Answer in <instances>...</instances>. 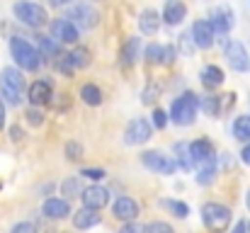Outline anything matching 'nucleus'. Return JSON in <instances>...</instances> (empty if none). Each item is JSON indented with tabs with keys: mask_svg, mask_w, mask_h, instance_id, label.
I'll return each instance as SVG.
<instances>
[{
	"mask_svg": "<svg viewBox=\"0 0 250 233\" xmlns=\"http://www.w3.org/2000/svg\"><path fill=\"white\" fill-rule=\"evenodd\" d=\"M24 90H27V83H24V76L17 66H5L0 71V97L5 105L17 107L22 102Z\"/></svg>",
	"mask_w": 250,
	"mask_h": 233,
	"instance_id": "nucleus-1",
	"label": "nucleus"
},
{
	"mask_svg": "<svg viewBox=\"0 0 250 233\" xmlns=\"http://www.w3.org/2000/svg\"><path fill=\"white\" fill-rule=\"evenodd\" d=\"M10 56L15 61V66L20 71H29V73H37L42 68V56L37 51V46H32L27 39L22 37H10Z\"/></svg>",
	"mask_w": 250,
	"mask_h": 233,
	"instance_id": "nucleus-2",
	"label": "nucleus"
},
{
	"mask_svg": "<svg viewBox=\"0 0 250 233\" xmlns=\"http://www.w3.org/2000/svg\"><path fill=\"white\" fill-rule=\"evenodd\" d=\"M12 15L20 24L29 27V29H44L49 24V12L44 5L34 2V0H17L12 5Z\"/></svg>",
	"mask_w": 250,
	"mask_h": 233,
	"instance_id": "nucleus-3",
	"label": "nucleus"
},
{
	"mask_svg": "<svg viewBox=\"0 0 250 233\" xmlns=\"http://www.w3.org/2000/svg\"><path fill=\"white\" fill-rule=\"evenodd\" d=\"M197 109H199V97L192 90H187V92H182L180 97L172 100L170 122L177 124V127H192L194 119H197Z\"/></svg>",
	"mask_w": 250,
	"mask_h": 233,
	"instance_id": "nucleus-4",
	"label": "nucleus"
},
{
	"mask_svg": "<svg viewBox=\"0 0 250 233\" xmlns=\"http://www.w3.org/2000/svg\"><path fill=\"white\" fill-rule=\"evenodd\" d=\"M202 221L209 231H226L231 224V209L226 204H219V202H207V204H202Z\"/></svg>",
	"mask_w": 250,
	"mask_h": 233,
	"instance_id": "nucleus-5",
	"label": "nucleus"
},
{
	"mask_svg": "<svg viewBox=\"0 0 250 233\" xmlns=\"http://www.w3.org/2000/svg\"><path fill=\"white\" fill-rule=\"evenodd\" d=\"M66 20H71L78 29H95L100 24V12L90 5V2H71L66 5Z\"/></svg>",
	"mask_w": 250,
	"mask_h": 233,
	"instance_id": "nucleus-6",
	"label": "nucleus"
},
{
	"mask_svg": "<svg viewBox=\"0 0 250 233\" xmlns=\"http://www.w3.org/2000/svg\"><path fill=\"white\" fill-rule=\"evenodd\" d=\"M46 27H49V37L56 39L61 46L63 44H78V39H81V29L66 17H54V20H49Z\"/></svg>",
	"mask_w": 250,
	"mask_h": 233,
	"instance_id": "nucleus-7",
	"label": "nucleus"
},
{
	"mask_svg": "<svg viewBox=\"0 0 250 233\" xmlns=\"http://www.w3.org/2000/svg\"><path fill=\"white\" fill-rule=\"evenodd\" d=\"M224 56H226V64L231 66V71H236V73H248L250 71L248 49H246L238 39L224 42Z\"/></svg>",
	"mask_w": 250,
	"mask_h": 233,
	"instance_id": "nucleus-8",
	"label": "nucleus"
},
{
	"mask_svg": "<svg viewBox=\"0 0 250 233\" xmlns=\"http://www.w3.org/2000/svg\"><path fill=\"white\" fill-rule=\"evenodd\" d=\"M151 136H153V124H151V119H144V117L131 119L124 129V144L126 146H141Z\"/></svg>",
	"mask_w": 250,
	"mask_h": 233,
	"instance_id": "nucleus-9",
	"label": "nucleus"
},
{
	"mask_svg": "<svg viewBox=\"0 0 250 233\" xmlns=\"http://www.w3.org/2000/svg\"><path fill=\"white\" fill-rule=\"evenodd\" d=\"M27 100H29V107L51 105V102H54V85H51V80H49V78L34 80V83L27 87Z\"/></svg>",
	"mask_w": 250,
	"mask_h": 233,
	"instance_id": "nucleus-10",
	"label": "nucleus"
},
{
	"mask_svg": "<svg viewBox=\"0 0 250 233\" xmlns=\"http://www.w3.org/2000/svg\"><path fill=\"white\" fill-rule=\"evenodd\" d=\"M141 163H144V168H148V170H153L158 175H172L177 170L175 158L163 155L161 151H144L141 153Z\"/></svg>",
	"mask_w": 250,
	"mask_h": 233,
	"instance_id": "nucleus-11",
	"label": "nucleus"
},
{
	"mask_svg": "<svg viewBox=\"0 0 250 233\" xmlns=\"http://www.w3.org/2000/svg\"><path fill=\"white\" fill-rule=\"evenodd\" d=\"M81 199H83L85 209L100 212V209H104V207L109 204V190H104V187H100V185H90L87 190L81 192Z\"/></svg>",
	"mask_w": 250,
	"mask_h": 233,
	"instance_id": "nucleus-12",
	"label": "nucleus"
},
{
	"mask_svg": "<svg viewBox=\"0 0 250 233\" xmlns=\"http://www.w3.org/2000/svg\"><path fill=\"white\" fill-rule=\"evenodd\" d=\"M189 37H192V42H194L197 49H211V46H214V39H216V34H214V29H211V24H209V20H197V22L192 24Z\"/></svg>",
	"mask_w": 250,
	"mask_h": 233,
	"instance_id": "nucleus-13",
	"label": "nucleus"
},
{
	"mask_svg": "<svg viewBox=\"0 0 250 233\" xmlns=\"http://www.w3.org/2000/svg\"><path fill=\"white\" fill-rule=\"evenodd\" d=\"M209 24H211L214 34H229L233 29V24H236V15H233V10L229 5L226 7H219V10H214Z\"/></svg>",
	"mask_w": 250,
	"mask_h": 233,
	"instance_id": "nucleus-14",
	"label": "nucleus"
},
{
	"mask_svg": "<svg viewBox=\"0 0 250 233\" xmlns=\"http://www.w3.org/2000/svg\"><path fill=\"white\" fill-rule=\"evenodd\" d=\"M112 214L119 219V221H136V216H139V204H136V199L134 197H117V202H114V207H112Z\"/></svg>",
	"mask_w": 250,
	"mask_h": 233,
	"instance_id": "nucleus-15",
	"label": "nucleus"
},
{
	"mask_svg": "<svg viewBox=\"0 0 250 233\" xmlns=\"http://www.w3.org/2000/svg\"><path fill=\"white\" fill-rule=\"evenodd\" d=\"M34 39H37V51H39L42 61H44V59H46V61H56V59L63 54V46H61L56 39H51L49 34H37Z\"/></svg>",
	"mask_w": 250,
	"mask_h": 233,
	"instance_id": "nucleus-16",
	"label": "nucleus"
},
{
	"mask_svg": "<svg viewBox=\"0 0 250 233\" xmlns=\"http://www.w3.org/2000/svg\"><path fill=\"white\" fill-rule=\"evenodd\" d=\"M185 17H187V5L182 0H167L166 7H163V15H161V20L167 27H177Z\"/></svg>",
	"mask_w": 250,
	"mask_h": 233,
	"instance_id": "nucleus-17",
	"label": "nucleus"
},
{
	"mask_svg": "<svg viewBox=\"0 0 250 233\" xmlns=\"http://www.w3.org/2000/svg\"><path fill=\"white\" fill-rule=\"evenodd\" d=\"M139 29H141V34H146V37H156L158 29H161V15H158L153 7L144 10V12L139 15Z\"/></svg>",
	"mask_w": 250,
	"mask_h": 233,
	"instance_id": "nucleus-18",
	"label": "nucleus"
},
{
	"mask_svg": "<svg viewBox=\"0 0 250 233\" xmlns=\"http://www.w3.org/2000/svg\"><path fill=\"white\" fill-rule=\"evenodd\" d=\"M42 214H44L46 219H66V216L71 214V204H68V199H56V197H51V199L44 202Z\"/></svg>",
	"mask_w": 250,
	"mask_h": 233,
	"instance_id": "nucleus-19",
	"label": "nucleus"
},
{
	"mask_svg": "<svg viewBox=\"0 0 250 233\" xmlns=\"http://www.w3.org/2000/svg\"><path fill=\"white\" fill-rule=\"evenodd\" d=\"M199 80H202V85H204L207 90H216V87L224 85V71H221L219 66H214V64H207V66L199 71Z\"/></svg>",
	"mask_w": 250,
	"mask_h": 233,
	"instance_id": "nucleus-20",
	"label": "nucleus"
},
{
	"mask_svg": "<svg viewBox=\"0 0 250 233\" xmlns=\"http://www.w3.org/2000/svg\"><path fill=\"white\" fill-rule=\"evenodd\" d=\"M100 224V214L95 212V209H81V212H76L73 214V226L78 229V231H85V229H92V226H97Z\"/></svg>",
	"mask_w": 250,
	"mask_h": 233,
	"instance_id": "nucleus-21",
	"label": "nucleus"
},
{
	"mask_svg": "<svg viewBox=\"0 0 250 233\" xmlns=\"http://www.w3.org/2000/svg\"><path fill=\"white\" fill-rule=\"evenodd\" d=\"M81 100H83L87 107H100L104 102V95H102V90L95 83H85L83 87H81Z\"/></svg>",
	"mask_w": 250,
	"mask_h": 233,
	"instance_id": "nucleus-22",
	"label": "nucleus"
},
{
	"mask_svg": "<svg viewBox=\"0 0 250 233\" xmlns=\"http://www.w3.org/2000/svg\"><path fill=\"white\" fill-rule=\"evenodd\" d=\"M199 107L209 114V117H219L224 112V105H221V95H211L207 92L204 97H199Z\"/></svg>",
	"mask_w": 250,
	"mask_h": 233,
	"instance_id": "nucleus-23",
	"label": "nucleus"
},
{
	"mask_svg": "<svg viewBox=\"0 0 250 233\" xmlns=\"http://www.w3.org/2000/svg\"><path fill=\"white\" fill-rule=\"evenodd\" d=\"M68 54V61L73 64V68L76 71H83L90 66V61H92V56H90V51L85 49V46H76V49H71V51H66Z\"/></svg>",
	"mask_w": 250,
	"mask_h": 233,
	"instance_id": "nucleus-24",
	"label": "nucleus"
},
{
	"mask_svg": "<svg viewBox=\"0 0 250 233\" xmlns=\"http://www.w3.org/2000/svg\"><path fill=\"white\" fill-rule=\"evenodd\" d=\"M233 139L241 141V144H248L250 141V114L236 117V122H233Z\"/></svg>",
	"mask_w": 250,
	"mask_h": 233,
	"instance_id": "nucleus-25",
	"label": "nucleus"
},
{
	"mask_svg": "<svg viewBox=\"0 0 250 233\" xmlns=\"http://www.w3.org/2000/svg\"><path fill=\"white\" fill-rule=\"evenodd\" d=\"M139 51H141V39L139 37H129L126 42H124V46H122V59H124V64H134L136 59H139Z\"/></svg>",
	"mask_w": 250,
	"mask_h": 233,
	"instance_id": "nucleus-26",
	"label": "nucleus"
},
{
	"mask_svg": "<svg viewBox=\"0 0 250 233\" xmlns=\"http://www.w3.org/2000/svg\"><path fill=\"white\" fill-rule=\"evenodd\" d=\"M161 204L166 207L172 216H177V219H187V216H189V207H187L185 202H177V199H163Z\"/></svg>",
	"mask_w": 250,
	"mask_h": 233,
	"instance_id": "nucleus-27",
	"label": "nucleus"
},
{
	"mask_svg": "<svg viewBox=\"0 0 250 233\" xmlns=\"http://www.w3.org/2000/svg\"><path fill=\"white\" fill-rule=\"evenodd\" d=\"M175 155H177V165L182 168V170H192V158H189V148H187V144H175Z\"/></svg>",
	"mask_w": 250,
	"mask_h": 233,
	"instance_id": "nucleus-28",
	"label": "nucleus"
},
{
	"mask_svg": "<svg viewBox=\"0 0 250 233\" xmlns=\"http://www.w3.org/2000/svg\"><path fill=\"white\" fill-rule=\"evenodd\" d=\"M61 192L66 194V197H81V192H83V187H81V180L78 177H68V180H63L61 182Z\"/></svg>",
	"mask_w": 250,
	"mask_h": 233,
	"instance_id": "nucleus-29",
	"label": "nucleus"
},
{
	"mask_svg": "<svg viewBox=\"0 0 250 233\" xmlns=\"http://www.w3.org/2000/svg\"><path fill=\"white\" fill-rule=\"evenodd\" d=\"M161 51H163L161 44H148V46L144 49V59H146V64H148V66H161Z\"/></svg>",
	"mask_w": 250,
	"mask_h": 233,
	"instance_id": "nucleus-30",
	"label": "nucleus"
},
{
	"mask_svg": "<svg viewBox=\"0 0 250 233\" xmlns=\"http://www.w3.org/2000/svg\"><path fill=\"white\" fill-rule=\"evenodd\" d=\"M158 97H161V85H156V83L146 85L144 92H141V102H144V105H153Z\"/></svg>",
	"mask_w": 250,
	"mask_h": 233,
	"instance_id": "nucleus-31",
	"label": "nucleus"
},
{
	"mask_svg": "<svg viewBox=\"0 0 250 233\" xmlns=\"http://www.w3.org/2000/svg\"><path fill=\"white\" fill-rule=\"evenodd\" d=\"M151 124H153V129L163 131V129L167 127V114H166V109L156 107V109H153V114H151Z\"/></svg>",
	"mask_w": 250,
	"mask_h": 233,
	"instance_id": "nucleus-32",
	"label": "nucleus"
},
{
	"mask_svg": "<svg viewBox=\"0 0 250 233\" xmlns=\"http://www.w3.org/2000/svg\"><path fill=\"white\" fill-rule=\"evenodd\" d=\"M83 146H81V144H78V141H68V144H66V158H68V160H73V163H76V160H81V158H83Z\"/></svg>",
	"mask_w": 250,
	"mask_h": 233,
	"instance_id": "nucleus-33",
	"label": "nucleus"
},
{
	"mask_svg": "<svg viewBox=\"0 0 250 233\" xmlns=\"http://www.w3.org/2000/svg\"><path fill=\"white\" fill-rule=\"evenodd\" d=\"M81 175H83L85 180H92V182H100L102 177H107V172L102 168H83Z\"/></svg>",
	"mask_w": 250,
	"mask_h": 233,
	"instance_id": "nucleus-34",
	"label": "nucleus"
},
{
	"mask_svg": "<svg viewBox=\"0 0 250 233\" xmlns=\"http://www.w3.org/2000/svg\"><path fill=\"white\" fill-rule=\"evenodd\" d=\"M24 117H27V124H32V127H42L44 124V114L39 112V107H29Z\"/></svg>",
	"mask_w": 250,
	"mask_h": 233,
	"instance_id": "nucleus-35",
	"label": "nucleus"
},
{
	"mask_svg": "<svg viewBox=\"0 0 250 233\" xmlns=\"http://www.w3.org/2000/svg\"><path fill=\"white\" fill-rule=\"evenodd\" d=\"M146 233H175V231H172V226L166 224V221H151V224L146 226Z\"/></svg>",
	"mask_w": 250,
	"mask_h": 233,
	"instance_id": "nucleus-36",
	"label": "nucleus"
},
{
	"mask_svg": "<svg viewBox=\"0 0 250 233\" xmlns=\"http://www.w3.org/2000/svg\"><path fill=\"white\" fill-rule=\"evenodd\" d=\"M175 64V46H163L161 51V66H172Z\"/></svg>",
	"mask_w": 250,
	"mask_h": 233,
	"instance_id": "nucleus-37",
	"label": "nucleus"
},
{
	"mask_svg": "<svg viewBox=\"0 0 250 233\" xmlns=\"http://www.w3.org/2000/svg\"><path fill=\"white\" fill-rule=\"evenodd\" d=\"M180 49H182V54H192L194 51V42H192V37L187 32L180 37Z\"/></svg>",
	"mask_w": 250,
	"mask_h": 233,
	"instance_id": "nucleus-38",
	"label": "nucleus"
},
{
	"mask_svg": "<svg viewBox=\"0 0 250 233\" xmlns=\"http://www.w3.org/2000/svg\"><path fill=\"white\" fill-rule=\"evenodd\" d=\"M119 233H146V226L144 224H136V221H126Z\"/></svg>",
	"mask_w": 250,
	"mask_h": 233,
	"instance_id": "nucleus-39",
	"label": "nucleus"
},
{
	"mask_svg": "<svg viewBox=\"0 0 250 233\" xmlns=\"http://www.w3.org/2000/svg\"><path fill=\"white\" fill-rule=\"evenodd\" d=\"M10 233H37V229H34V224H29V221H20V224L12 226Z\"/></svg>",
	"mask_w": 250,
	"mask_h": 233,
	"instance_id": "nucleus-40",
	"label": "nucleus"
},
{
	"mask_svg": "<svg viewBox=\"0 0 250 233\" xmlns=\"http://www.w3.org/2000/svg\"><path fill=\"white\" fill-rule=\"evenodd\" d=\"M241 160H243V163L250 168V144H246V146H243V151H241Z\"/></svg>",
	"mask_w": 250,
	"mask_h": 233,
	"instance_id": "nucleus-41",
	"label": "nucleus"
},
{
	"mask_svg": "<svg viewBox=\"0 0 250 233\" xmlns=\"http://www.w3.org/2000/svg\"><path fill=\"white\" fill-rule=\"evenodd\" d=\"M51 7H66V5H71V0H46Z\"/></svg>",
	"mask_w": 250,
	"mask_h": 233,
	"instance_id": "nucleus-42",
	"label": "nucleus"
},
{
	"mask_svg": "<svg viewBox=\"0 0 250 233\" xmlns=\"http://www.w3.org/2000/svg\"><path fill=\"white\" fill-rule=\"evenodd\" d=\"M10 139H15V141H20V139H22V131H20V127H12V129H10Z\"/></svg>",
	"mask_w": 250,
	"mask_h": 233,
	"instance_id": "nucleus-43",
	"label": "nucleus"
},
{
	"mask_svg": "<svg viewBox=\"0 0 250 233\" xmlns=\"http://www.w3.org/2000/svg\"><path fill=\"white\" fill-rule=\"evenodd\" d=\"M233 233H248V224H246V221H238L236 229H233Z\"/></svg>",
	"mask_w": 250,
	"mask_h": 233,
	"instance_id": "nucleus-44",
	"label": "nucleus"
},
{
	"mask_svg": "<svg viewBox=\"0 0 250 233\" xmlns=\"http://www.w3.org/2000/svg\"><path fill=\"white\" fill-rule=\"evenodd\" d=\"M5 127V102H2V97H0V129Z\"/></svg>",
	"mask_w": 250,
	"mask_h": 233,
	"instance_id": "nucleus-45",
	"label": "nucleus"
},
{
	"mask_svg": "<svg viewBox=\"0 0 250 233\" xmlns=\"http://www.w3.org/2000/svg\"><path fill=\"white\" fill-rule=\"evenodd\" d=\"M246 204H248V209H250V190H248V197H246Z\"/></svg>",
	"mask_w": 250,
	"mask_h": 233,
	"instance_id": "nucleus-46",
	"label": "nucleus"
},
{
	"mask_svg": "<svg viewBox=\"0 0 250 233\" xmlns=\"http://www.w3.org/2000/svg\"><path fill=\"white\" fill-rule=\"evenodd\" d=\"M248 233H250V224H248Z\"/></svg>",
	"mask_w": 250,
	"mask_h": 233,
	"instance_id": "nucleus-47",
	"label": "nucleus"
}]
</instances>
